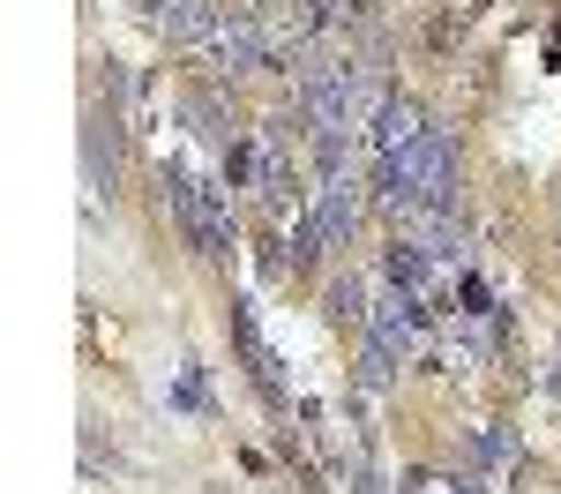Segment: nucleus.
Here are the masks:
<instances>
[{
	"instance_id": "nucleus-3",
	"label": "nucleus",
	"mask_w": 561,
	"mask_h": 494,
	"mask_svg": "<svg viewBox=\"0 0 561 494\" xmlns=\"http://www.w3.org/2000/svg\"><path fill=\"white\" fill-rule=\"evenodd\" d=\"M375 203H367V187H359V173H330L314 180V203H307V218H314V232H322V248H352V232H359V218H367Z\"/></svg>"
},
{
	"instance_id": "nucleus-6",
	"label": "nucleus",
	"mask_w": 561,
	"mask_h": 494,
	"mask_svg": "<svg viewBox=\"0 0 561 494\" xmlns=\"http://www.w3.org/2000/svg\"><path fill=\"white\" fill-rule=\"evenodd\" d=\"M232 345H240V359H248V375H255V390L270 412H285V382H277V353L262 345V330H255V308L248 300H232Z\"/></svg>"
},
{
	"instance_id": "nucleus-7",
	"label": "nucleus",
	"mask_w": 561,
	"mask_h": 494,
	"mask_svg": "<svg viewBox=\"0 0 561 494\" xmlns=\"http://www.w3.org/2000/svg\"><path fill=\"white\" fill-rule=\"evenodd\" d=\"M217 23H225L217 0H165V8H158L165 45H217Z\"/></svg>"
},
{
	"instance_id": "nucleus-10",
	"label": "nucleus",
	"mask_w": 561,
	"mask_h": 494,
	"mask_svg": "<svg viewBox=\"0 0 561 494\" xmlns=\"http://www.w3.org/2000/svg\"><path fill=\"white\" fill-rule=\"evenodd\" d=\"M345 487L352 494H382V480H375V464H367V457H352V464H345Z\"/></svg>"
},
{
	"instance_id": "nucleus-1",
	"label": "nucleus",
	"mask_w": 561,
	"mask_h": 494,
	"mask_svg": "<svg viewBox=\"0 0 561 494\" xmlns=\"http://www.w3.org/2000/svg\"><path fill=\"white\" fill-rule=\"evenodd\" d=\"M210 60H217V76H225V83H248V76H270V60H277V31L262 23L255 8H225V23H217Z\"/></svg>"
},
{
	"instance_id": "nucleus-11",
	"label": "nucleus",
	"mask_w": 561,
	"mask_h": 494,
	"mask_svg": "<svg viewBox=\"0 0 561 494\" xmlns=\"http://www.w3.org/2000/svg\"><path fill=\"white\" fill-rule=\"evenodd\" d=\"M449 494H494V480H486V472H472V464H465V472H457V480H449Z\"/></svg>"
},
{
	"instance_id": "nucleus-9",
	"label": "nucleus",
	"mask_w": 561,
	"mask_h": 494,
	"mask_svg": "<svg viewBox=\"0 0 561 494\" xmlns=\"http://www.w3.org/2000/svg\"><path fill=\"white\" fill-rule=\"evenodd\" d=\"M397 375H404V359L382 353L375 337H359V367H352V390H359V398H389V390H397Z\"/></svg>"
},
{
	"instance_id": "nucleus-4",
	"label": "nucleus",
	"mask_w": 561,
	"mask_h": 494,
	"mask_svg": "<svg viewBox=\"0 0 561 494\" xmlns=\"http://www.w3.org/2000/svg\"><path fill=\"white\" fill-rule=\"evenodd\" d=\"M434 120H427V105L420 97H404V90H389L382 97V113L367 120V142H375V158H404L420 135H427Z\"/></svg>"
},
{
	"instance_id": "nucleus-2",
	"label": "nucleus",
	"mask_w": 561,
	"mask_h": 494,
	"mask_svg": "<svg viewBox=\"0 0 561 494\" xmlns=\"http://www.w3.org/2000/svg\"><path fill=\"white\" fill-rule=\"evenodd\" d=\"M113 187H121V113L113 105H98L83 120V218L98 225V210L113 203Z\"/></svg>"
},
{
	"instance_id": "nucleus-8",
	"label": "nucleus",
	"mask_w": 561,
	"mask_h": 494,
	"mask_svg": "<svg viewBox=\"0 0 561 494\" xmlns=\"http://www.w3.org/2000/svg\"><path fill=\"white\" fill-rule=\"evenodd\" d=\"M322 314H330L337 330H367V314H375V300H367V277H359V269H337V277L322 285Z\"/></svg>"
},
{
	"instance_id": "nucleus-5",
	"label": "nucleus",
	"mask_w": 561,
	"mask_h": 494,
	"mask_svg": "<svg viewBox=\"0 0 561 494\" xmlns=\"http://www.w3.org/2000/svg\"><path fill=\"white\" fill-rule=\"evenodd\" d=\"M465 464L486 472V480H524V449H517V427L510 420H486L465 435Z\"/></svg>"
}]
</instances>
